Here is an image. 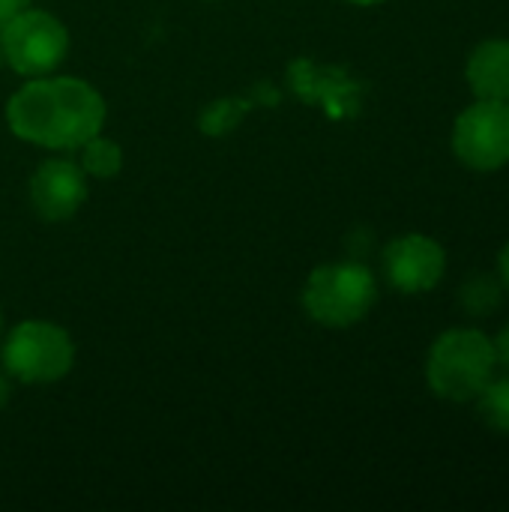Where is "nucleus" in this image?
Returning <instances> with one entry per match:
<instances>
[{
    "label": "nucleus",
    "instance_id": "f257e3e1",
    "mask_svg": "<svg viewBox=\"0 0 509 512\" xmlns=\"http://www.w3.org/2000/svg\"><path fill=\"white\" fill-rule=\"evenodd\" d=\"M15 138L45 150H78L105 126V99L81 78L39 75L18 87L6 105Z\"/></svg>",
    "mask_w": 509,
    "mask_h": 512
},
{
    "label": "nucleus",
    "instance_id": "f03ea898",
    "mask_svg": "<svg viewBox=\"0 0 509 512\" xmlns=\"http://www.w3.org/2000/svg\"><path fill=\"white\" fill-rule=\"evenodd\" d=\"M495 345L477 327L444 330L426 357V384L438 399L474 402L495 375Z\"/></svg>",
    "mask_w": 509,
    "mask_h": 512
},
{
    "label": "nucleus",
    "instance_id": "7ed1b4c3",
    "mask_svg": "<svg viewBox=\"0 0 509 512\" xmlns=\"http://www.w3.org/2000/svg\"><path fill=\"white\" fill-rule=\"evenodd\" d=\"M378 303V282L369 267L357 261L321 264L309 273L303 288L306 315L330 330L360 324Z\"/></svg>",
    "mask_w": 509,
    "mask_h": 512
},
{
    "label": "nucleus",
    "instance_id": "20e7f679",
    "mask_svg": "<svg viewBox=\"0 0 509 512\" xmlns=\"http://www.w3.org/2000/svg\"><path fill=\"white\" fill-rule=\"evenodd\" d=\"M75 345L51 321H24L3 342V372L21 384H54L69 375Z\"/></svg>",
    "mask_w": 509,
    "mask_h": 512
},
{
    "label": "nucleus",
    "instance_id": "39448f33",
    "mask_svg": "<svg viewBox=\"0 0 509 512\" xmlns=\"http://www.w3.org/2000/svg\"><path fill=\"white\" fill-rule=\"evenodd\" d=\"M0 51L24 78L51 75L69 51V33L51 12L24 9L0 27Z\"/></svg>",
    "mask_w": 509,
    "mask_h": 512
},
{
    "label": "nucleus",
    "instance_id": "423d86ee",
    "mask_svg": "<svg viewBox=\"0 0 509 512\" xmlns=\"http://www.w3.org/2000/svg\"><path fill=\"white\" fill-rule=\"evenodd\" d=\"M456 159L480 174L501 171L509 165V102L477 99L468 105L450 135Z\"/></svg>",
    "mask_w": 509,
    "mask_h": 512
},
{
    "label": "nucleus",
    "instance_id": "0eeeda50",
    "mask_svg": "<svg viewBox=\"0 0 509 512\" xmlns=\"http://www.w3.org/2000/svg\"><path fill=\"white\" fill-rule=\"evenodd\" d=\"M384 273L402 294H429L447 273V252L435 237L402 234L384 249Z\"/></svg>",
    "mask_w": 509,
    "mask_h": 512
},
{
    "label": "nucleus",
    "instance_id": "6e6552de",
    "mask_svg": "<svg viewBox=\"0 0 509 512\" xmlns=\"http://www.w3.org/2000/svg\"><path fill=\"white\" fill-rule=\"evenodd\" d=\"M27 195L45 222H66L87 201V174L72 159H45L33 171Z\"/></svg>",
    "mask_w": 509,
    "mask_h": 512
},
{
    "label": "nucleus",
    "instance_id": "1a4fd4ad",
    "mask_svg": "<svg viewBox=\"0 0 509 512\" xmlns=\"http://www.w3.org/2000/svg\"><path fill=\"white\" fill-rule=\"evenodd\" d=\"M465 78L477 99L509 102V39H483L468 54Z\"/></svg>",
    "mask_w": 509,
    "mask_h": 512
},
{
    "label": "nucleus",
    "instance_id": "9d476101",
    "mask_svg": "<svg viewBox=\"0 0 509 512\" xmlns=\"http://www.w3.org/2000/svg\"><path fill=\"white\" fill-rule=\"evenodd\" d=\"M504 285L492 273H474L459 288V306L468 318H489L501 309Z\"/></svg>",
    "mask_w": 509,
    "mask_h": 512
},
{
    "label": "nucleus",
    "instance_id": "9b49d317",
    "mask_svg": "<svg viewBox=\"0 0 509 512\" xmlns=\"http://www.w3.org/2000/svg\"><path fill=\"white\" fill-rule=\"evenodd\" d=\"M81 171L87 177H96V180H111L120 174L123 168V150L117 141L111 138H102V135H93L90 141H84L81 147Z\"/></svg>",
    "mask_w": 509,
    "mask_h": 512
},
{
    "label": "nucleus",
    "instance_id": "f8f14e48",
    "mask_svg": "<svg viewBox=\"0 0 509 512\" xmlns=\"http://www.w3.org/2000/svg\"><path fill=\"white\" fill-rule=\"evenodd\" d=\"M477 414L480 420L498 432V435H509V375L504 378H495L477 393Z\"/></svg>",
    "mask_w": 509,
    "mask_h": 512
},
{
    "label": "nucleus",
    "instance_id": "ddd939ff",
    "mask_svg": "<svg viewBox=\"0 0 509 512\" xmlns=\"http://www.w3.org/2000/svg\"><path fill=\"white\" fill-rule=\"evenodd\" d=\"M492 345H495V360H498V366H504L509 372V324L507 327H501V333L492 339Z\"/></svg>",
    "mask_w": 509,
    "mask_h": 512
},
{
    "label": "nucleus",
    "instance_id": "4468645a",
    "mask_svg": "<svg viewBox=\"0 0 509 512\" xmlns=\"http://www.w3.org/2000/svg\"><path fill=\"white\" fill-rule=\"evenodd\" d=\"M30 3L33 0H0V27L6 21H12L15 15H21L24 9H30Z\"/></svg>",
    "mask_w": 509,
    "mask_h": 512
},
{
    "label": "nucleus",
    "instance_id": "2eb2a0df",
    "mask_svg": "<svg viewBox=\"0 0 509 512\" xmlns=\"http://www.w3.org/2000/svg\"><path fill=\"white\" fill-rule=\"evenodd\" d=\"M498 279H501V285L509 291V243L501 249V255H498Z\"/></svg>",
    "mask_w": 509,
    "mask_h": 512
},
{
    "label": "nucleus",
    "instance_id": "dca6fc26",
    "mask_svg": "<svg viewBox=\"0 0 509 512\" xmlns=\"http://www.w3.org/2000/svg\"><path fill=\"white\" fill-rule=\"evenodd\" d=\"M9 393H12V384H9V375L0 372V408L9 402Z\"/></svg>",
    "mask_w": 509,
    "mask_h": 512
},
{
    "label": "nucleus",
    "instance_id": "f3484780",
    "mask_svg": "<svg viewBox=\"0 0 509 512\" xmlns=\"http://www.w3.org/2000/svg\"><path fill=\"white\" fill-rule=\"evenodd\" d=\"M348 3H357V6H378V3H384V0H348Z\"/></svg>",
    "mask_w": 509,
    "mask_h": 512
},
{
    "label": "nucleus",
    "instance_id": "a211bd4d",
    "mask_svg": "<svg viewBox=\"0 0 509 512\" xmlns=\"http://www.w3.org/2000/svg\"><path fill=\"white\" fill-rule=\"evenodd\" d=\"M0 330H3V312H0Z\"/></svg>",
    "mask_w": 509,
    "mask_h": 512
},
{
    "label": "nucleus",
    "instance_id": "6ab92c4d",
    "mask_svg": "<svg viewBox=\"0 0 509 512\" xmlns=\"http://www.w3.org/2000/svg\"><path fill=\"white\" fill-rule=\"evenodd\" d=\"M0 63H3V51H0Z\"/></svg>",
    "mask_w": 509,
    "mask_h": 512
}]
</instances>
